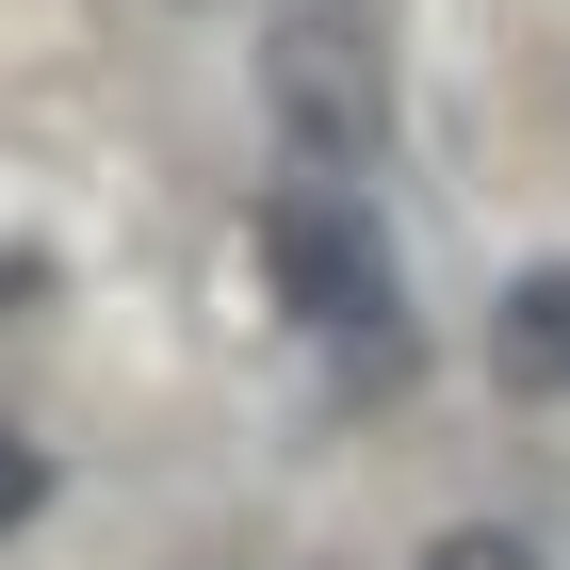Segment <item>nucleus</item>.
<instances>
[{
  "instance_id": "2",
  "label": "nucleus",
  "mask_w": 570,
  "mask_h": 570,
  "mask_svg": "<svg viewBox=\"0 0 570 570\" xmlns=\"http://www.w3.org/2000/svg\"><path fill=\"white\" fill-rule=\"evenodd\" d=\"M262 98H277V131L309 147V164H375V49L358 33H326V17H277L262 33Z\"/></svg>"
},
{
  "instance_id": "3",
  "label": "nucleus",
  "mask_w": 570,
  "mask_h": 570,
  "mask_svg": "<svg viewBox=\"0 0 570 570\" xmlns=\"http://www.w3.org/2000/svg\"><path fill=\"white\" fill-rule=\"evenodd\" d=\"M489 375H505V392H570V262H538L522 294H505V326H489Z\"/></svg>"
},
{
  "instance_id": "4",
  "label": "nucleus",
  "mask_w": 570,
  "mask_h": 570,
  "mask_svg": "<svg viewBox=\"0 0 570 570\" xmlns=\"http://www.w3.org/2000/svg\"><path fill=\"white\" fill-rule=\"evenodd\" d=\"M33 505H49V456H33V440H0V538L33 522Z\"/></svg>"
},
{
  "instance_id": "1",
  "label": "nucleus",
  "mask_w": 570,
  "mask_h": 570,
  "mask_svg": "<svg viewBox=\"0 0 570 570\" xmlns=\"http://www.w3.org/2000/svg\"><path fill=\"white\" fill-rule=\"evenodd\" d=\"M262 277H277V309L294 326H392V245H375V213H358L343 179H277L262 196Z\"/></svg>"
},
{
  "instance_id": "5",
  "label": "nucleus",
  "mask_w": 570,
  "mask_h": 570,
  "mask_svg": "<svg viewBox=\"0 0 570 570\" xmlns=\"http://www.w3.org/2000/svg\"><path fill=\"white\" fill-rule=\"evenodd\" d=\"M424 570H538V554H522V538H489V522H456V538H440Z\"/></svg>"
}]
</instances>
